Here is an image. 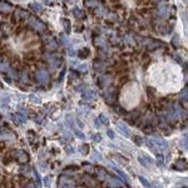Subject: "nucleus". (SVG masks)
Returning <instances> with one entry per match:
<instances>
[{"mask_svg":"<svg viewBox=\"0 0 188 188\" xmlns=\"http://www.w3.org/2000/svg\"><path fill=\"white\" fill-rule=\"evenodd\" d=\"M28 23H29L30 26L36 31H44L45 30V24H44L43 21H40L39 19L34 18V17H30L29 19H28Z\"/></svg>","mask_w":188,"mask_h":188,"instance_id":"f257e3e1","label":"nucleus"},{"mask_svg":"<svg viewBox=\"0 0 188 188\" xmlns=\"http://www.w3.org/2000/svg\"><path fill=\"white\" fill-rule=\"evenodd\" d=\"M35 79H36V81H39V83L45 84L50 80V75H49L48 71H45V70H39V71H36V74H35Z\"/></svg>","mask_w":188,"mask_h":188,"instance_id":"f03ea898","label":"nucleus"},{"mask_svg":"<svg viewBox=\"0 0 188 188\" xmlns=\"http://www.w3.org/2000/svg\"><path fill=\"white\" fill-rule=\"evenodd\" d=\"M13 157L14 158H17L19 162H21V163H26L28 162V159H29V157H28V154L24 152V150H13Z\"/></svg>","mask_w":188,"mask_h":188,"instance_id":"7ed1b4c3","label":"nucleus"},{"mask_svg":"<svg viewBox=\"0 0 188 188\" xmlns=\"http://www.w3.org/2000/svg\"><path fill=\"white\" fill-rule=\"evenodd\" d=\"M114 88H111V89L107 90V93L104 94V99H105V103L108 104H113L115 100V95H114Z\"/></svg>","mask_w":188,"mask_h":188,"instance_id":"20e7f679","label":"nucleus"},{"mask_svg":"<svg viewBox=\"0 0 188 188\" xmlns=\"http://www.w3.org/2000/svg\"><path fill=\"white\" fill-rule=\"evenodd\" d=\"M98 83H99V87H102V88L108 87L112 83V77L111 75H102V77H99Z\"/></svg>","mask_w":188,"mask_h":188,"instance_id":"39448f33","label":"nucleus"},{"mask_svg":"<svg viewBox=\"0 0 188 188\" xmlns=\"http://www.w3.org/2000/svg\"><path fill=\"white\" fill-rule=\"evenodd\" d=\"M174 168L177 169V171H186L188 168V162L186 159H177L174 163Z\"/></svg>","mask_w":188,"mask_h":188,"instance_id":"423d86ee","label":"nucleus"},{"mask_svg":"<svg viewBox=\"0 0 188 188\" xmlns=\"http://www.w3.org/2000/svg\"><path fill=\"white\" fill-rule=\"evenodd\" d=\"M169 8H167V6H165V4H162L158 6V14H159V17H162V18H164V19H167V18H169Z\"/></svg>","mask_w":188,"mask_h":188,"instance_id":"0eeeda50","label":"nucleus"},{"mask_svg":"<svg viewBox=\"0 0 188 188\" xmlns=\"http://www.w3.org/2000/svg\"><path fill=\"white\" fill-rule=\"evenodd\" d=\"M105 183L108 187H122L123 186V183H122V181L117 179V178H112V177H108L105 179Z\"/></svg>","mask_w":188,"mask_h":188,"instance_id":"6e6552de","label":"nucleus"},{"mask_svg":"<svg viewBox=\"0 0 188 188\" xmlns=\"http://www.w3.org/2000/svg\"><path fill=\"white\" fill-rule=\"evenodd\" d=\"M70 183H73V182L69 179V178L65 177V174L60 175V177H59V179H58V186L59 187H70L71 186Z\"/></svg>","mask_w":188,"mask_h":188,"instance_id":"1a4fd4ad","label":"nucleus"},{"mask_svg":"<svg viewBox=\"0 0 188 188\" xmlns=\"http://www.w3.org/2000/svg\"><path fill=\"white\" fill-rule=\"evenodd\" d=\"M118 130L120 132L124 137H127V138L130 137V130H129V128L125 125V123H119L118 124Z\"/></svg>","mask_w":188,"mask_h":188,"instance_id":"9d476101","label":"nucleus"},{"mask_svg":"<svg viewBox=\"0 0 188 188\" xmlns=\"http://www.w3.org/2000/svg\"><path fill=\"white\" fill-rule=\"evenodd\" d=\"M95 92L94 90H84L83 94H81V97H83V99H85V100H90V99H94L95 98Z\"/></svg>","mask_w":188,"mask_h":188,"instance_id":"9b49d317","label":"nucleus"},{"mask_svg":"<svg viewBox=\"0 0 188 188\" xmlns=\"http://www.w3.org/2000/svg\"><path fill=\"white\" fill-rule=\"evenodd\" d=\"M95 172H97V177H98V179H100V181H105L107 178V172L104 171L103 168H100V167H98V168H95Z\"/></svg>","mask_w":188,"mask_h":188,"instance_id":"f8f14e48","label":"nucleus"},{"mask_svg":"<svg viewBox=\"0 0 188 188\" xmlns=\"http://www.w3.org/2000/svg\"><path fill=\"white\" fill-rule=\"evenodd\" d=\"M113 169H114V171L117 172V174H118L119 177H120V178H122V179H123V181H125V182H127V183H130V179H129V177H128V175L125 174L123 171H120V169H119V168H115V167H113Z\"/></svg>","mask_w":188,"mask_h":188,"instance_id":"ddd939ff","label":"nucleus"},{"mask_svg":"<svg viewBox=\"0 0 188 188\" xmlns=\"http://www.w3.org/2000/svg\"><path fill=\"white\" fill-rule=\"evenodd\" d=\"M73 15L77 19H83L84 17H85V14H84V11L81 10V9H79V8H74L73 9Z\"/></svg>","mask_w":188,"mask_h":188,"instance_id":"4468645a","label":"nucleus"},{"mask_svg":"<svg viewBox=\"0 0 188 188\" xmlns=\"http://www.w3.org/2000/svg\"><path fill=\"white\" fill-rule=\"evenodd\" d=\"M181 17H182V20H183V26H184V31H186V34H187V36H188V15L186 14V13H182L181 14Z\"/></svg>","mask_w":188,"mask_h":188,"instance_id":"2eb2a0df","label":"nucleus"},{"mask_svg":"<svg viewBox=\"0 0 188 188\" xmlns=\"http://www.w3.org/2000/svg\"><path fill=\"white\" fill-rule=\"evenodd\" d=\"M11 9H13L11 5H9L5 1H1V4H0V10H1V13H10Z\"/></svg>","mask_w":188,"mask_h":188,"instance_id":"dca6fc26","label":"nucleus"},{"mask_svg":"<svg viewBox=\"0 0 188 188\" xmlns=\"http://www.w3.org/2000/svg\"><path fill=\"white\" fill-rule=\"evenodd\" d=\"M105 13H107V9L103 8V6L98 5L95 9H94V14L98 15V17H103V15H105Z\"/></svg>","mask_w":188,"mask_h":188,"instance_id":"f3484780","label":"nucleus"},{"mask_svg":"<svg viewBox=\"0 0 188 188\" xmlns=\"http://www.w3.org/2000/svg\"><path fill=\"white\" fill-rule=\"evenodd\" d=\"M78 56H79L80 59H85L89 56V49H80L79 52H78Z\"/></svg>","mask_w":188,"mask_h":188,"instance_id":"a211bd4d","label":"nucleus"},{"mask_svg":"<svg viewBox=\"0 0 188 188\" xmlns=\"http://www.w3.org/2000/svg\"><path fill=\"white\" fill-rule=\"evenodd\" d=\"M94 45H97V46H102L103 49H105V48H107L104 40H103L102 38H95V39H94Z\"/></svg>","mask_w":188,"mask_h":188,"instance_id":"6ab92c4d","label":"nucleus"},{"mask_svg":"<svg viewBox=\"0 0 188 188\" xmlns=\"http://www.w3.org/2000/svg\"><path fill=\"white\" fill-rule=\"evenodd\" d=\"M30 8H31V10L35 11V13H40V11L43 10L42 5L38 4V3H31V4H30Z\"/></svg>","mask_w":188,"mask_h":188,"instance_id":"aec40b11","label":"nucleus"},{"mask_svg":"<svg viewBox=\"0 0 188 188\" xmlns=\"http://www.w3.org/2000/svg\"><path fill=\"white\" fill-rule=\"evenodd\" d=\"M79 153L80 154H88V153H89V146H88V144H83V146H80L79 147Z\"/></svg>","mask_w":188,"mask_h":188,"instance_id":"412c9836","label":"nucleus"},{"mask_svg":"<svg viewBox=\"0 0 188 188\" xmlns=\"http://www.w3.org/2000/svg\"><path fill=\"white\" fill-rule=\"evenodd\" d=\"M138 162H139L140 164L143 165V167H147V168L149 167V163H150V162L148 161V159L144 158V157H138Z\"/></svg>","mask_w":188,"mask_h":188,"instance_id":"4be33fe9","label":"nucleus"},{"mask_svg":"<svg viewBox=\"0 0 188 188\" xmlns=\"http://www.w3.org/2000/svg\"><path fill=\"white\" fill-rule=\"evenodd\" d=\"M84 169H85V172L88 174H93L95 172V168L92 164H85V163H84Z\"/></svg>","mask_w":188,"mask_h":188,"instance_id":"5701e85b","label":"nucleus"},{"mask_svg":"<svg viewBox=\"0 0 188 188\" xmlns=\"http://www.w3.org/2000/svg\"><path fill=\"white\" fill-rule=\"evenodd\" d=\"M29 100H30L31 103H34V104H39V103L42 102L39 97H38V95H34V94H31V95L29 97Z\"/></svg>","mask_w":188,"mask_h":188,"instance_id":"b1692460","label":"nucleus"},{"mask_svg":"<svg viewBox=\"0 0 188 188\" xmlns=\"http://www.w3.org/2000/svg\"><path fill=\"white\" fill-rule=\"evenodd\" d=\"M161 46H163V43L162 42H153L152 45L148 46L149 50H153V49H157V48H161Z\"/></svg>","mask_w":188,"mask_h":188,"instance_id":"393cba45","label":"nucleus"},{"mask_svg":"<svg viewBox=\"0 0 188 188\" xmlns=\"http://www.w3.org/2000/svg\"><path fill=\"white\" fill-rule=\"evenodd\" d=\"M84 182L88 184V186H90V187H94L95 186V183H94V181L92 179V178L89 177V175H84Z\"/></svg>","mask_w":188,"mask_h":188,"instance_id":"a878e982","label":"nucleus"},{"mask_svg":"<svg viewBox=\"0 0 188 188\" xmlns=\"http://www.w3.org/2000/svg\"><path fill=\"white\" fill-rule=\"evenodd\" d=\"M56 46H58V44H56V42L54 39H52V38H50V42L46 44V48L48 49H55Z\"/></svg>","mask_w":188,"mask_h":188,"instance_id":"bb28decb","label":"nucleus"},{"mask_svg":"<svg viewBox=\"0 0 188 188\" xmlns=\"http://www.w3.org/2000/svg\"><path fill=\"white\" fill-rule=\"evenodd\" d=\"M181 98L182 100H188V87H186L183 90H182V93H181Z\"/></svg>","mask_w":188,"mask_h":188,"instance_id":"cd10ccee","label":"nucleus"},{"mask_svg":"<svg viewBox=\"0 0 188 188\" xmlns=\"http://www.w3.org/2000/svg\"><path fill=\"white\" fill-rule=\"evenodd\" d=\"M77 169H78L77 165H70V167H67V168H65L64 171H63V173H64V174H70L69 172H71V171H77Z\"/></svg>","mask_w":188,"mask_h":188,"instance_id":"c85d7f7f","label":"nucleus"},{"mask_svg":"<svg viewBox=\"0 0 188 188\" xmlns=\"http://www.w3.org/2000/svg\"><path fill=\"white\" fill-rule=\"evenodd\" d=\"M64 30H65V33L67 34L70 33V21H69L68 19L67 20H64Z\"/></svg>","mask_w":188,"mask_h":188,"instance_id":"c756f323","label":"nucleus"},{"mask_svg":"<svg viewBox=\"0 0 188 188\" xmlns=\"http://www.w3.org/2000/svg\"><path fill=\"white\" fill-rule=\"evenodd\" d=\"M87 5L89 6V8H94V9H95L97 6H98V1H97V0H89V1L87 3Z\"/></svg>","mask_w":188,"mask_h":188,"instance_id":"7c9ffc66","label":"nucleus"},{"mask_svg":"<svg viewBox=\"0 0 188 188\" xmlns=\"http://www.w3.org/2000/svg\"><path fill=\"white\" fill-rule=\"evenodd\" d=\"M99 120L102 122L103 124H108V123H109V119L107 118L104 114H100V115H99Z\"/></svg>","mask_w":188,"mask_h":188,"instance_id":"2f4dec72","label":"nucleus"},{"mask_svg":"<svg viewBox=\"0 0 188 188\" xmlns=\"http://www.w3.org/2000/svg\"><path fill=\"white\" fill-rule=\"evenodd\" d=\"M77 69H78V71H80V73H85V71L88 70V67H87V64H81Z\"/></svg>","mask_w":188,"mask_h":188,"instance_id":"473e14b6","label":"nucleus"},{"mask_svg":"<svg viewBox=\"0 0 188 188\" xmlns=\"http://www.w3.org/2000/svg\"><path fill=\"white\" fill-rule=\"evenodd\" d=\"M172 44H173L174 46H179V36H178V35L173 36V39H172Z\"/></svg>","mask_w":188,"mask_h":188,"instance_id":"72a5a7b5","label":"nucleus"},{"mask_svg":"<svg viewBox=\"0 0 188 188\" xmlns=\"http://www.w3.org/2000/svg\"><path fill=\"white\" fill-rule=\"evenodd\" d=\"M74 133H75V136H77L78 138H80V139H84V138H85V136L83 134V132L79 130V129H75Z\"/></svg>","mask_w":188,"mask_h":188,"instance_id":"f704fd0d","label":"nucleus"},{"mask_svg":"<svg viewBox=\"0 0 188 188\" xmlns=\"http://www.w3.org/2000/svg\"><path fill=\"white\" fill-rule=\"evenodd\" d=\"M33 174H34V178H35V181H36V186H40V177H39V173H38L36 171H34Z\"/></svg>","mask_w":188,"mask_h":188,"instance_id":"c9c22d12","label":"nucleus"},{"mask_svg":"<svg viewBox=\"0 0 188 188\" xmlns=\"http://www.w3.org/2000/svg\"><path fill=\"white\" fill-rule=\"evenodd\" d=\"M181 148L182 149H188V140H186V139L181 140Z\"/></svg>","mask_w":188,"mask_h":188,"instance_id":"e433bc0d","label":"nucleus"},{"mask_svg":"<svg viewBox=\"0 0 188 188\" xmlns=\"http://www.w3.org/2000/svg\"><path fill=\"white\" fill-rule=\"evenodd\" d=\"M139 181L142 182V184L144 187H150V184H149V182L146 179V178H143V177H139Z\"/></svg>","mask_w":188,"mask_h":188,"instance_id":"4c0bfd02","label":"nucleus"},{"mask_svg":"<svg viewBox=\"0 0 188 188\" xmlns=\"http://www.w3.org/2000/svg\"><path fill=\"white\" fill-rule=\"evenodd\" d=\"M134 142H136V144H137V146H142V144H143V142H144V140L142 139V138H140V137H136V138H134Z\"/></svg>","mask_w":188,"mask_h":188,"instance_id":"58836bf2","label":"nucleus"},{"mask_svg":"<svg viewBox=\"0 0 188 188\" xmlns=\"http://www.w3.org/2000/svg\"><path fill=\"white\" fill-rule=\"evenodd\" d=\"M67 120H68V125L69 127H73V123H74V120H73V117L71 115H67Z\"/></svg>","mask_w":188,"mask_h":188,"instance_id":"ea45409f","label":"nucleus"},{"mask_svg":"<svg viewBox=\"0 0 188 188\" xmlns=\"http://www.w3.org/2000/svg\"><path fill=\"white\" fill-rule=\"evenodd\" d=\"M8 64H6L5 62H1V71L3 73H6V71H8Z\"/></svg>","mask_w":188,"mask_h":188,"instance_id":"a19ab883","label":"nucleus"},{"mask_svg":"<svg viewBox=\"0 0 188 188\" xmlns=\"http://www.w3.org/2000/svg\"><path fill=\"white\" fill-rule=\"evenodd\" d=\"M78 78V75H77V73H74V71H71L70 74H69V80L70 81H73L74 79H77Z\"/></svg>","mask_w":188,"mask_h":188,"instance_id":"79ce46f5","label":"nucleus"},{"mask_svg":"<svg viewBox=\"0 0 188 188\" xmlns=\"http://www.w3.org/2000/svg\"><path fill=\"white\" fill-rule=\"evenodd\" d=\"M93 159H94V161H97V162H99L100 159H102V157H100V154H99L98 152H95V153L93 154Z\"/></svg>","mask_w":188,"mask_h":188,"instance_id":"37998d69","label":"nucleus"},{"mask_svg":"<svg viewBox=\"0 0 188 188\" xmlns=\"http://www.w3.org/2000/svg\"><path fill=\"white\" fill-rule=\"evenodd\" d=\"M62 42H63V44H64V45H67L68 48L70 46V45H69V39H68V38H65L64 35L62 36Z\"/></svg>","mask_w":188,"mask_h":188,"instance_id":"c03bdc74","label":"nucleus"},{"mask_svg":"<svg viewBox=\"0 0 188 188\" xmlns=\"http://www.w3.org/2000/svg\"><path fill=\"white\" fill-rule=\"evenodd\" d=\"M107 134H108V137L111 138V139H114V132H113L112 129H108V132H107Z\"/></svg>","mask_w":188,"mask_h":188,"instance_id":"a18cd8bd","label":"nucleus"},{"mask_svg":"<svg viewBox=\"0 0 188 188\" xmlns=\"http://www.w3.org/2000/svg\"><path fill=\"white\" fill-rule=\"evenodd\" d=\"M28 171H29V169H28V167H20V169H19V172H20L21 174H26Z\"/></svg>","mask_w":188,"mask_h":188,"instance_id":"49530a36","label":"nucleus"},{"mask_svg":"<svg viewBox=\"0 0 188 188\" xmlns=\"http://www.w3.org/2000/svg\"><path fill=\"white\" fill-rule=\"evenodd\" d=\"M21 81H23V83H28V74L26 73H23V75H21Z\"/></svg>","mask_w":188,"mask_h":188,"instance_id":"de8ad7c7","label":"nucleus"},{"mask_svg":"<svg viewBox=\"0 0 188 188\" xmlns=\"http://www.w3.org/2000/svg\"><path fill=\"white\" fill-rule=\"evenodd\" d=\"M65 152H67L68 154H73V153H74V148H71V147H67V148H65Z\"/></svg>","mask_w":188,"mask_h":188,"instance_id":"09e8293b","label":"nucleus"},{"mask_svg":"<svg viewBox=\"0 0 188 188\" xmlns=\"http://www.w3.org/2000/svg\"><path fill=\"white\" fill-rule=\"evenodd\" d=\"M93 140H94V142H97V143H99L100 140H102V137H100L99 134H97L95 137H93Z\"/></svg>","mask_w":188,"mask_h":188,"instance_id":"8fccbe9b","label":"nucleus"},{"mask_svg":"<svg viewBox=\"0 0 188 188\" xmlns=\"http://www.w3.org/2000/svg\"><path fill=\"white\" fill-rule=\"evenodd\" d=\"M50 181H52V178H50V177H45L44 182H45V186H46V187H49V186H50Z\"/></svg>","mask_w":188,"mask_h":188,"instance_id":"3c124183","label":"nucleus"},{"mask_svg":"<svg viewBox=\"0 0 188 188\" xmlns=\"http://www.w3.org/2000/svg\"><path fill=\"white\" fill-rule=\"evenodd\" d=\"M94 125H95V128H100V120H99V118L94 120Z\"/></svg>","mask_w":188,"mask_h":188,"instance_id":"603ef678","label":"nucleus"},{"mask_svg":"<svg viewBox=\"0 0 188 188\" xmlns=\"http://www.w3.org/2000/svg\"><path fill=\"white\" fill-rule=\"evenodd\" d=\"M114 158H115V159H118V161H119V162H122V163H125V162H127V161H125V159H123V158H122V157H119V156H115Z\"/></svg>","mask_w":188,"mask_h":188,"instance_id":"864d4df0","label":"nucleus"},{"mask_svg":"<svg viewBox=\"0 0 188 188\" xmlns=\"http://www.w3.org/2000/svg\"><path fill=\"white\" fill-rule=\"evenodd\" d=\"M115 111L118 112V114H124V112L122 111V108H120V107H115Z\"/></svg>","mask_w":188,"mask_h":188,"instance_id":"5fc2aeb1","label":"nucleus"},{"mask_svg":"<svg viewBox=\"0 0 188 188\" xmlns=\"http://www.w3.org/2000/svg\"><path fill=\"white\" fill-rule=\"evenodd\" d=\"M10 77H11V78H18L17 71H13V70H10Z\"/></svg>","mask_w":188,"mask_h":188,"instance_id":"6e6d98bb","label":"nucleus"},{"mask_svg":"<svg viewBox=\"0 0 188 188\" xmlns=\"http://www.w3.org/2000/svg\"><path fill=\"white\" fill-rule=\"evenodd\" d=\"M69 55H70V56H74V55H75V52L70 48V46H69Z\"/></svg>","mask_w":188,"mask_h":188,"instance_id":"4d7b16f0","label":"nucleus"},{"mask_svg":"<svg viewBox=\"0 0 188 188\" xmlns=\"http://www.w3.org/2000/svg\"><path fill=\"white\" fill-rule=\"evenodd\" d=\"M184 71H186V80L188 81V67L186 65V69H184Z\"/></svg>","mask_w":188,"mask_h":188,"instance_id":"13d9d810","label":"nucleus"},{"mask_svg":"<svg viewBox=\"0 0 188 188\" xmlns=\"http://www.w3.org/2000/svg\"><path fill=\"white\" fill-rule=\"evenodd\" d=\"M64 137L67 138V139H69V138H70V134H69V132H64Z\"/></svg>","mask_w":188,"mask_h":188,"instance_id":"bf43d9fd","label":"nucleus"},{"mask_svg":"<svg viewBox=\"0 0 188 188\" xmlns=\"http://www.w3.org/2000/svg\"><path fill=\"white\" fill-rule=\"evenodd\" d=\"M84 88H85V85H79V87L75 88V89H77V90H81V89H84Z\"/></svg>","mask_w":188,"mask_h":188,"instance_id":"052dcab7","label":"nucleus"},{"mask_svg":"<svg viewBox=\"0 0 188 188\" xmlns=\"http://www.w3.org/2000/svg\"><path fill=\"white\" fill-rule=\"evenodd\" d=\"M165 0H156V3H164Z\"/></svg>","mask_w":188,"mask_h":188,"instance_id":"680f3d73","label":"nucleus"}]
</instances>
